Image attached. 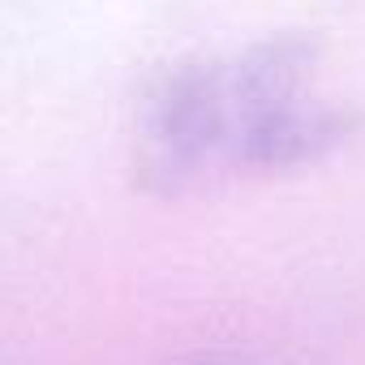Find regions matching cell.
<instances>
[{
    "label": "cell",
    "instance_id": "obj_1",
    "mask_svg": "<svg viewBox=\"0 0 365 365\" xmlns=\"http://www.w3.org/2000/svg\"><path fill=\"white\" fill-rule=\"evenodd\" d=\"M352 133L301 39H262L155 78L138 108L133 168L150 194H194L237 176L322 163Z\"/></svg>",
    "mask_w": 365,
    "mask_h": 365
}]
</instances>
